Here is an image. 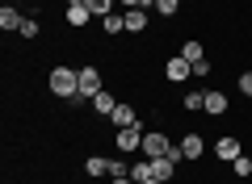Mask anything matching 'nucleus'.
I'll list each match as a JSON object with an SVG mask.
<instances>
[{"mask_svg": "<svg viewBox=\"0 0 252 184\" xmlns=\"http://www.w3.org/2000/svg\"><path fill=\"white\" fill-rule=\"evenodd\" d=\"M215 155H219V159H240L244 151H240V142L227 134V138H219V142H215Z\"/></svg>", "mask_w": 252, "mask_h": 184, "instance_id": "6e6552de", "label": "nucleus"}, {"mask_svg": "<svg viewBox=\"0 0 252 184\" xmlns=\"http://www.w3.org/2000/svg\"><path fill=\"white\" fill-rule=\"evenodd\" d=\"M93 109H97L101 117H109V113H114V109H118V101H114V92H105V88H101L97 97H93Z\"/></svg>", "mask_w": 252, "mask_h": 184, "instance_id": "9d476101", "label": "nucleus"}, {"mask_svg": "<svg viewBox=\"0 0 252 184\" xmlns=\"http://www.w3.org/2000/svg\"><path fill=\"white\" fill-rule=\"evenodd\" d=\"M101 92V71L97 67H80V92H76V101H84V97H97Z\"/></svg>", "mask_w": 252, "mask_h": 184, "instance_id": "20e7f679", "label": "nucleus"}, {"mask_svg": "<svg viewBox=\"0 0 252 184\" xmlns=\"http://www.w3.org/2000/svg\"><path fill=\"white\" fill-rule=\"evenodd\" d=\"M126 29L130 34H143L147 29V9H126Z\"/></svg>", "mask_w": 252, "mask_h": 184, "instance_id": "1a4fd4ad", "label": "nucleus"}, {"mask_svg": "<svg viewBox=\"0 0 252 184\" xmlns=\"http://www.w3.org/2000/svg\"><path fill=\"white\" fill-rule=\"evenodd\" d=\"M0 26H4V29H21V26H26V17H21L17 9H0Z\"/></svg>", "mask_w": 252, "mask_h": 184, "instance_id": "4468645a", "label": "nucleus"}, {"mask_svg": "<svg viewBox=\"0 0 252 184\" xmlns=\"http://www.w3.org/2000/svg\"><path fill=\"white\" fill-rule=\"evenodd\" d=\"M143 147V130L139 126H122L118 130V151H139Z\"/></svg>", "mask_w": 252, "mask_h": 184, "instance_id": "39448f33", "label": "nucleus"}, {"mask_svg": "<svg viewBox=\"0 0 252 184\" xmlns=\"http://www.w3.org/2000/svg\"><path fill=\"white\" fill-rule=\"evenodd\" d=\"M93 13H89V4H67V26H84Z\"/></svg>", "mask_w": 252, "mask_h": 184, "instance_id": "ddd939ff", "label": "nucleus"}, {"mask_svg": "<svg viewBox=\"0 0 252 184\" xmlns=\"http://www.w3.org/2000/svg\"><path fill=\"white\" fill-rule=\"evenodd\" d=\"M177 159H185V155H181V147H172L168 155L152 159V176H156V180H164V184H168L172 176H177Z\"/></svg>", "mask_w": 252, "mask_h": 184, "instance_id": "f03ea898", "label": "nucleus"}, {"mask_svg": "<svg viewBox=\"0 0 252 184\" xmlns=\"http://www.w3.org/2000/svg\"><path fill=\"white\" fill-rule=\"evenodd\" d=\"M181 59H189V63L206 59V51H202V42H185V46H181Z\"/></svg>", "mask_w": 252, "mask_h": 184, "instance_id": "f3484780", "label": "nucleus"}, {"mask_svg": "<svg viewBox=\"0 0 252 184\" xmlns=\"http://www.w3.org/2000/svg\"><path fill=\"white\" fill-rule=\"evenodd\" d=\"M89 13L93 17H109L114 13V0H89Z\"/></svg>", "mask_w": 252, "mask_h": 184, "instance_id": "aec40b11", "label": "nucleus"}, {"mask_svg": "<svg viewBox=\"0 0 252 184\" xmlns=\"http://www.w3.org/2000/svg\"><path fill=\"white\" fill-rule=\"evenodd\" d=\"M231 167H235V176H252V159H248V155L231 159Z\"/></svg>", "mask_w": 252, "mask_h": 184, "instance_id": "4be33fe9", "label": "nucleus"}, {"mask_svg": "<svg viewBox=\"0 0 252 184\" xmlns=\"http://www.w3.org/2000/svg\"><path fill=\"white\" fill-rule=\"evenodd\" d=\"M21 34H26V38H38V21H34V17H26V26H21Z\"/></svg>", "mask_w": 252, "mask_h": 184, "instance_id": "393cba45", "label": "nucleus"}, {"mask_svg": "<svg viewBox=\"0 0 252 184\" xmlns=\"http://www.w3.org/2000/svg\"><path fill=\"white\" fill-rule=\"evenodd\" d=\"M202 109H206L210 117H219V113H227V92H206V105H202Z\"/></svg>", "mask_w": 252, "mask_h": 184, "instance_id": "9b49d317", "label": "nucleus"}, {"mask_svg": "<svg viewBox=\"0 0 252 184\" xmlns=\"http://www.w3.org/2000/svg\"><path fill=\"white\" fill-rule=\"evenodd\" d=\"M109 122H114L118 130H122V126H139V122H135V109H130V105H118L114 113H109Z\"/></svg>", "mask_w": 252, "mask_h": 184, "instance_id": "f8f14e48", "label": "nucleus"}, {"mask_svg": "<svg viewBox=\"0 0 252 184\" xmlns=\"http://www.w3.org/2000/svg\"><path fill=\"white\" fill-rule=\"evenodd\" d=\"M168 151H172V142H168L164 130H147L143 134V155L147 159H160V155H168Z\"/></svg>", "mask_w": 252, "mask_h": 184, "instance_id": "7ed1b4c3", "label": "nucleus"}, {"mask_svg": "<svg viewBox=\"0 0 252 184\" xmlns=\"http://www.w3.org/2000/svg\"><path fill=\"white\" fill-rule=\"evenodd\" d=\"M67 4H89V0H67Z\"/></svg>", "mask_w": 252, "mask_h": 184, "instance_id": "c756f323", "label": "nucleus"}, {"mask_svg": "<svg viewBox=\"0 0 252 184\" xmlns=\"http://www.w3.org/2000/svg\"><path fill=\"white\" fill-rule=\"evenodd\" d=\"M202 151H206V142H202V134H185V138H181V155H185V159H198Z\"/></svg>", "mask_w": 252, "mask_h": 184, "instance_id": "0eeeda50", "label": "nucleus"}, {"mask_svg": "<svg viewBox=\"0 0 252 184\" xmlns=\"http://www.w3.org/2000/svg\"><path fill=\"white\" fill-rule=\"evenodd\" d=\"M164 71H168L172 84H181V79L193 76V63H189V59H168V67H164Z\"/></svg>", "mask_w": 252, "mask_h": 184, "instance_id": "423d86ee", "label": "nucleus"}, {"mask_svg": "<svg viewBox=\"0 0 252 184\" xmlns=\"http://www.w3.org/2000/svg\"><path fill=\"white\" fill-rule=\"evenodd\" d=\"M181 105H185V109H202V105H206V92H185Z\"/></svg>", "mask_w": 252, "mask_h": 184, "instance_id": "412c9836", "label": "nucleus"}, {"mask_svg": "<svg viewBox=\"0 0 252 184\" xmlns=\"http://www.w3.org/2000/svg\"><path fill=\"white\" fill-rule=\"evenodd\" d=\"M240 92H244V97H252V71H244V76H240Z\"/></svg>", "mask_w": 252, "mask_h": 184, "instance_id": "b1692460", "label": "nucleus"}, {"mask_svg": "<svg viewBox=\"0 0 252 184\" xmlns=\"http://www.w3.org/2000/svg\"><path fill=\"white\" fill-rule=\"evenodd\" d=\"M152 9L160 13V17H177V9H181V0H156Z\"/></svg>", "mask_w": 252, "mask_h": 184, "instance_id": "a211bd4d", "label": "nucleus"}, {"mask_svg": "<svg viewBox=\"0 0 252 184\" xmlns=\"http://www.w3.org/2000/svg\"><path fill=\"white\" fill-rule=\"evenodd\" d=\"M130 180H135V184H143V180H152V159H139V163L130 167Z\"/></svg>", "mask_w": 252, "mask_h": 184, "instance_id": "2eb2a0df", "label": "nucleus"}, {"mask_svg": "<svg viewBox=\"0 0 252 184\" xmlns=\"http://www.w3.org/2000/svg\"><path fill=\"white\" fill-rule=\"evenodd\" d=\"M101 26H105V34L114 38V34H122V29H126V17H118V13H109V17H101Z\"/></svg>", "mask_w": 252, "mask_h": 184, "instance_id": "dca6fc26", "label": "nucleus"}, {"mask_svg": "<svg viewBox=\"0 0 252 184\" xmlns=\"http://www.w3.org/2000/svg\"><path fill=\"white\" fill-rule=\"evenodd\" d=\"M193 76H210V59H198V63H193Z\"/></svg>", "mask_w": 252, "mask_h": 184, "instance_id": "a878e982", "label": "nucleus"}, {"mask_svg": "<svg viewBox=\"0 0 252 184\" xmlns=\"http://www.w3.org/2000/svg\"><path fill=\"white\" fill-rule=\"evenodd\" d=\"M143 184H164V180H156V176H152V180H143Z\"/></svg>", "mask_w": 252, "mask_h": 184, "instance_id": "c85d7f7f", "label": "nucleus"}, {"mask_svg": "<svg viewBox=\"0 0 252 184\" xmlns=\"http://www.w3.org/2000/svg\"><path fill=\"white\" fill-rule=\"evenodd\" d=\"M114 184H135V180H130V176H118V180Z\"/></svg>", "mask_w": 252, "mask_h": 184, "instance_id": "cd10ccee", "label": "nucleus"}, {"mask_svg": "<svg viewBox=\"0 0 252 184\" xmlns=\"http://www.w3.org/2000/svg\"><path fill=\"white\" fill-rule=\"evenodd\" d=\"M84 167H89V176H109V159H101V155H93Z\"/></svg>", "mask_w": 252, "mask_h": 184, "instance_id": "6ab92c4d", "label": "nucleus"}, {"mask_svg": "<svg viewBox=\"0 0 252 184\" xmlns=\"http://www.w3.org/2000/svg\"><path fill=\"white\" fill-rule=\"evenodd\" d=\"M46 84H51L55 97H76V92H80V71H72V67H55Z\"/></svg>", "mask_w": 252, "mask_h": 184, "instance_id": "f257e3e1", "label": "nucleus"}, {"mask_svg": "<svg viewBox=\"0 0 252 184\" xmlns=\"http://www.w3.org/2000/svg\"><path fill=\"white\" fill-rule=\"evenodd\" d=\"M118 4H126V9H147V4H156V0H118Z\"/></svg>", "mask_w": 252, "mask_h": 184, "instance_id": "bb28decb", "label": "nucleus"}, {"mask_svg": "<svg viewBox=\"0 0 252 184\" xmlns=\"http://www.w3.org/2000/svg\"><path fill=\"white\" fill-rule=\"evenodd\" d=\"M118 176H130V167L122 159H109V180H118Z\"/></svg>", "mask_w": 252, "mask_h": 184, "instance_id": "5701e85b", "label": "nucleus"}]
</instances>
